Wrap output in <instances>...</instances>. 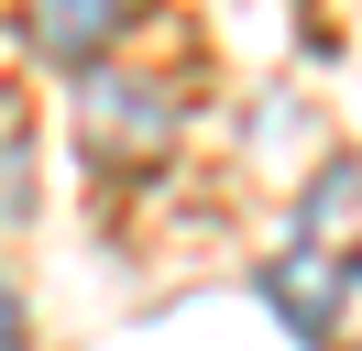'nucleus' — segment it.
Segmentation results:
<instances>
[{"label":"nucleus","mask_w":362,"mask_h":351,"mask_svg":"<svg viewBox=\"0 0 362 351\" xmlns=\"http://www.w3.org/2000/svg\"><path fill=\"white\" fill-rule=\"evenodd\" d=\"M165 132H176L165 88H143V77H88L77 88V154L99 176H143V154H165Z\"/></svg>","instance_id":"1"},{"label":"nucleus","mask_w":362,"mask_h":351,"mask_svg":"<svg viewBox=\"0 0 362 351\" xmlns=\"http://www.w3.org/2000/svg\"><path fill=\"white\" fill-rule=\"evenodd\" d=\"M143 0H23V44L45 66H99L121 33H132Z\"/></svg>","instance_id":"2"},{"label":"nucleus","mask_w":362,"mask_h":351,"mask_svg":"<svg viewBox=\"0 0 362 351\" xmlns=\"http://www.w3.org/2000/svg\"><path fill=\"white\" fill-rule=\"evenodd\" d=\"M0 351H23V307H11V285H0Z\"/></svg>","instance_id":"3"},{"label":"nucleus","mask_w":362,"mask_h":351,"mask_svg":"<svg viewBox=\"0 0 362 351\" xmlns=\"http://www.w3.org/2000/svg\"><path fill=\"white\" fill-rule=\"evenodd\" d=\"M340 351H362V340H340Z\"/></svg>","instance_id":"4"}]
</instances>
